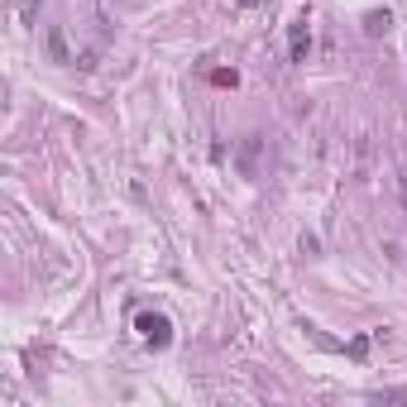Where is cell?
<instances>
[{"label":"cell","mask_w":407,"mask_h":407,"mask_svg":"<svg viewBox=\"0 0 407 407\" xmlns=\"http://www.w3.org/2000/svg\"><path fill=\"white\" fill-rule=\"evenodd\" d=\"M135 331H139V340H144L149 350H168V345H173V321H168L163 312H139Z\"/></svg>","instance_id":"obj_1"},{"label":"cell","mask_w":407,"mask_h":407,"mask_svg":"<svg viewBox=\"0 0 407 407\" xmlns=\"http://www.w3.org/2000/svg\"><path fill=\"white\" fill-rule=\"evenodd\" d=\"M288 53H293V62H307V53H312V25H307V15L293 20V29H288Z\"/></svg>","instance_id":"obj_2"},{"label":"cell","mask_w":407,"mask_h":407,"mask_svg":"<svg viewBox=\"0 0 407 407\" xmlns=\"http://www.w3.org/2000/svg\"><path fill=\"white\" fill-rule=\"evenodd\" d=\"M259 154H264V135H244V144H240V173H244V178H254Z\"/></svg>","instance_id":"obj_3"},{"label":"cell","mask_w":407,"mask_h":407,"mask_svg":"<svg viewBox=\"0 0 407 407\" xmlns=\"http://www.w3.org/2000/svg\"><path fill=\"white\" fill-rule=\"evenodd\" d=\"M388 29H393V15H388V10H369V15H364V34L379 39V34H388Z\"/></svg>","instance_id":"obj_4"},{"label":"cell","mask_w":407,"mask_h":407,"mask_svg":"<svg viewBox=\"0 0 407 407\" xmlns=\"http://www.w3.org/2000/svg\"><path fill=\"white\" fill-rule=\"evenodd\" d=\"M211 81H216V86H235V67H216V72H211Z\"/></svg>","instance_id":"obj_5"},{"label":"cell","mask_w":407,"mask_h":407,"mask_svg":"<svg viewBox=\"0 0 407 407\" xmlns=\"http://www.w3.org/2000/svg\"><path fill=\"white\" fill-rule=\"evenodd\" d=\"M369 354V335H354L350 340V359H364Z\"/></svg>","instance_id":"obj_6"},{"label":"cell","mask_w":407,"mask_h":407,"mask_svg":"<svg viewBox=\"0 0 407 407\" xmlns=\"http://www.w3.org/2000/svg\"><path fill=\"white\" fill-rule=\"evenodd\" d=\"M379 398H383V403H407V388H383Z\"/></svg>","instance_id":"obj_7"},{"label":"cell","mask_w":407,"mask_h":407,"mask_svg":"<svg viewBox=\"0 0 407 407\" xmlns=\"http://www.w3.org/2000/svg\"><path fill=\"white\" fill-rule=\"evenodd\" d=\"M240 5H244V10H254V5H264V0H240Z\"/></svg>","instance_id":"obj_8"},{"label":"cell","mask_w":407,"mask_h":407,"mask_svg":"<svg viewBox=\"0 0 407 407\" xmlns=\"http://www.w3.org/2000/svg\"><path fill=\"white\" fill-rule=\"evenodd\" d=\"M403 196H407V173H403Z\"/></svg>","instance_id":"obj_9"}]
</instances>
